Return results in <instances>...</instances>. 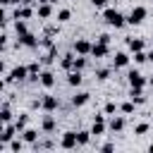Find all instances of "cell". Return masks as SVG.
<instances>
[{
    "mask_svg": "<svg viewBox=\"0 0 153 153\" xmlns=\"http://www.w3.org/2000/svg\"><path fill=\"white\" fill-rule=\"evenodd\" d=\"M141 17H144V10H136L134 15H132V22H141Z\"/></svg>",
    "mask_w": 153,
    "mask_h": 153,
    "instance_id": "cell-2",
    "label": "cell"
},
{
    "mask_svg": "<svg viewBox=\"0 0 153 153\" xmlns=\"http://www.w3.org/2000/svg\"><path fill=\"white\" fill-rule=\"evenodd\" d=\"M108 22H112V24H120V15H117V12H108Z\"/></svg>",
    "mask_w": 153,
    "mask_h": 153,
    "instance_id": "cell-1",
    "label": "cell"
}]
</instances>
